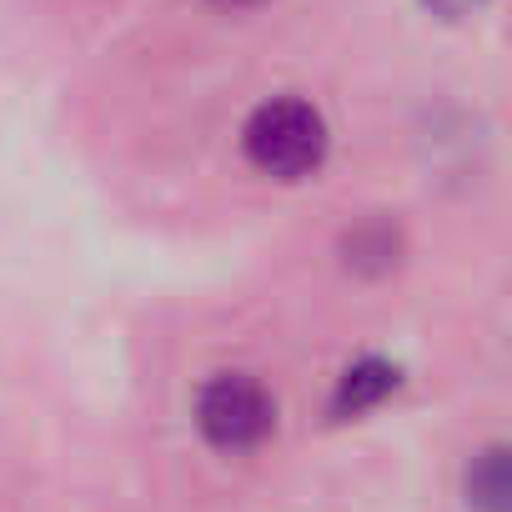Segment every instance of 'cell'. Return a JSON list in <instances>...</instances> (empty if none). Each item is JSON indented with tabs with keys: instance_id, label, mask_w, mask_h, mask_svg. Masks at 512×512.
<instances>
[{
	"instance_id": "cell-4",
	"label": "cell",
	"mask_w": 512,
	"mask_h": 512,
	"mask_svg": "<svg viewBox=\"0 0 512 512\" xmlns=\"http://www.w3.org/2000/svg\"><path fill=\"white\" fill-rule=\"evenodd\" d=\"M467 497H472V507H482V512H507V452H502V447H487L482 457H472Z\"/></svg>"
},
{
	"instance_id": "cell-2",
	"label": "cell",
	"mask_w": 512,
	"mask_h": 512,
	"mask_svg": "<svg viewBox=\"0 0 512 512\" xmlns=\"http://www.w3.org/2000/svg\"><path fill=\"white\" fill-rule=\"evenodd\" d=\"M196 427L221 452H251L277 432V402L246 372H216L196 397Z\"/></svg>"
},
{
	"instance_id": "cell-5",
	"label": "cell",
	"mask_w": 512,
	"mask_h": 512,
	"mask_svg": "<svg viewBox=\"0 0 512 512\" xmlns=\"http://www.w3.org/2000/svg\"><path fill=\"white\" fill-rule=\"evenodd\" d=\"M347 262H352V267H377V272H387V267L397 262V231H387V226H362V231H352V236H347Z\"/></svg>"
},
{
	"instance_id": "cell-1",
	"label": "cell",
	"mask_w": 512,
	"mask_h": 512,
	"mask_svg": "<svg viewBox=\"0 0 512 512\" xmlns=\"http://www.w3.org/2000/svg\"><path fill=\"white\" fill-rule=\"evenodd\" d=\"M241 146H246V161L262 176L302 181V176H312L327 161L332 136H327V121H322V111L312 101L277 96V101H262L246 116Z\"/></svg>"
},
{
	"instance_id": "cell-3",
	"label": "cell",
	"mask_w": 512,
	"mask_h": 512,
	"mask_svg": "<svg viewBox=\"0 0 512 512\" xmlns=\"http://www.w3.org/2000/svg\"><path fill=\"white\" fill-rule=\"evenodd\" d=\"M387 392H397V367L382 362V357H367V362H357V367L342 372L337 397H332V412L337 417H357V412L377 407Z\"/></svg>"
},
{
	"instance_id": "cell-6",
	"label": "cell",
	"mask_w": 512,
	"mask_h": 512,
	"mask_svg": "<svg viewBox=\"0 0 512 512\" xmlns=\"http://www.w3.org/2000/svg\"><path fill=\"white\" fill-rule=\"evenodd\" d=\"M422 11H432V16H442V21H462V16H472V11H482L487 0H417Z\"/></svg>"
}]
</instances>
